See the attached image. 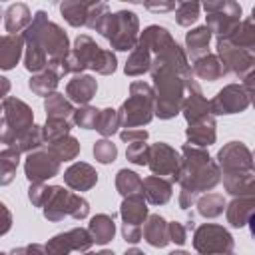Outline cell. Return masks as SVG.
Returning a JSON list of instances; mask_svg holds the SVG:
<instances>
[{"mask_svg":"<svg viewBox=\"0 0 255 255\" xmlns=\"http://www.w3.org/2000/svg\"><path fill=\"white\" fill-rule=\"evenodd\" d=\"M173 181L181 185L179 207L189 209L191 205L197 203L201 193L211 191L221 181V169H219V163L207 153L205 147L183 143L179 171Z\"/></svg>","mask_w":255,"mask_h":255,"instance_id":"6da1fadb","label":"cell"},{"mask_svg":"<svg viewBox=\"0 0 255 255\" xmlns=\"http://www.w3.org/2000/svg\"><path fill=\"white\" fill-rule=\"evenodd\" d=\"M217 163L223 175V187L229 195L239 197L255 179L253 151L243 141H229L217 151Z\"/></svg>","mask_w":255,"mask_h":255,"instance_id":"7a4b0ae2","label":"cell"},{"mask_svg":"<svg viewBox=\"0 0 255 255\" xmlns=\"http://www.w3.org/2000/svg\"><path fill=\"white\" fill-rule=\"evenodd\" d=\"M62 74L80 76L84 70H94L102 76H110L118 68V58L112 50H104L96 44V40L88 34H80L74 40V46L66 60L58 62Z\"/></svg>","mask_w":255,"mask_h":255,"instance_id":"3957f363","label":"cell"},{"mask_svg":"<svg viewBox=\"0 0 255 255\" xmlns=\"http://www.w3.org/2000/svg\"><path fill=\"white\" fill-rule=\"evenodd\" d=\"M24 38L34 40L36 44L42 46V50L48 54L50 62H62L70 54V40L68 34L48 18L44 10H38L34 14L32 24L24 30Z\"/></svg>","mask_w":255,"mask_h":255,"instance_id":"277c9868","label":"cell"},{"mask_svg":"<svg viewBox=\"0 0 255 255\" xmlns=\"http://www.w3.org/2000/svg\"><path fill=\"white\" fill-rule=\"evenodd\" d=\"M124 129L147 126L155 116V90L147 82H131L129 96L118 110Z\"/></svg>","mask_w":255,"mask_h":255,"instance_id":"5b68a950","label":"cell"},{"mask_svg":"<svg viewBox=\"0 0 255 255\" xmlns=\"http://www.w3.org/2000/svg\"><path fill=\"white\" fill-rule=\"evenodd\" d=\"M100 36H104L114 50L131 52L139 40V18L131 10H120L106 18Z\"/></svg>","mask_w":255,"mask_h":255,"instance_id":"8992f818","label":"cell"},{"mask_svg":"<svg viewBox=\"0 0 255 255\" xmlns=\"http://www.w3.org/2000/svg\"><path fill=\"white\" fill-rule=\"evenodd\" d=\"M42 211H44V217L52 223H58L64 217L86 219L90 215V203L82 195L72 193L62 185H50V193Z\"/></svg>","mask_w":255,"mask_h":255,"instance_id":"52a82bcc","label":"cell"},{"mask_svg":"<svg viewBox=\"0 0 255 255\" xmlns=\"http://www.w3.org/2000/svg\"><path fill=\"white\" fill-rule=\"evenodd\" d=\"M32 126H34V112L26 102H22L16 96L2 98V133H0V139L6 147L12 145Z\"/></svg>","mask_w":255,"mask_h":255,"instance_id":"ba28073f","label":"cell"},{"mask_svg":"<svg viewBox=\"0 0 255 255\" xmlns=\"http://www.w3.org/2000/svg\"><path fill=\"white\" fill-rule=\"evenodd\" d=\"M201 8L207 12V28L217 38L229 36L239 24H241V6L235 0H207L201 4Z\"/></svg>","mask_w":255,"mask_h":255,"instance_id":"9c48e42d","label":"cell"},{"mask_svg":"<svg viewBox=\"0 0 255 255\" xmlns=\"http://www.w3.org/2000/svg\"><path fill=\"white\" fill-rule=\"evenodd\" d=\"M235 247L233 235L215 223H203L193 231V249L199 255H225Z\"/></svg>","mask_w":255,"mask_h":255,"instance_id":"30bf717a","label":"cell"},{"mask_svg":"<svg viewBox=\"0 0 255 255\" xmlns=\"http://www.w3.org/2000/svg\"><path fill=\"white\" fill-rule=\"evenodd\" d=\"M217 56L223 64L225 74L245 78L255 68V48H243L227 38H217Z\"/></svg>","mask_w":255,"mask_h":255,"instance_id":"8fae6325","label":"cell"},{"mask_svg":"<svg viewBox=\"0 0 255 255\" xmlns=\"http://www.w3.org/2000/svg\"><path fill=\"white\" fill-rule=\"evenodd\" d=\"M249 106H251V98L245 92L243 84H227L209 100V110L213 116L241 114Z\"/></svg>","mask_w":255,"mask_h":255,"instance_id":"7c38bea8","label":"cell"},{"mask_svg":"<svg viewBox=\"0 0 255 255\" xmlns=\"http://www.w3.org/2000/svg\"><path fill=\"white\" fill-rule=\"evenodd\" d=\"M94 245V239L88 229L84 227H74L70 231L58 233L46 243V253L48 255H70L72 251L86 253Z\"/></svg>","mask_w":255,"mask_h":255,"instance_id":"4fadbf2b","label":"cell"},{"mask_svg":"<svg viewBox=\"0 0 255 255\" xmlns=\"http://www.w3.org/2000/svg\"><path fill=\"white\" fill-rule=\"evenodd\" d=\"M60 159H56L50 149H36L26 155L24 161V175L30 183H44L60 173Z\"/></svg>","mask_w":255,"mask_h":255,"instance_id":"5bb4252c","label":"cell"},{"mask_svg":"<svg viewBox=\"0 0 255 255\" xmlns=\"http://www.w3.org/2000/svg\"><path fill=\"white\" fill-rule=\"evenodd\" d=\"M179 163H181V153H177L169 143L165 141H157L151 145L149 149V161H147V167L151 169L153 175H169L171 183L179 171Z\"/></svg>","mask_w":255,"mask_h":255,"instance_id":"9a60e30c","label":"cell"},{"mask_svg":"<svg viewBox=\"0 0 255 255\" xmlns=\"http://www.w3.org/2000/svg\"><path fill=\"white\" fill-rule=\"evenodd\" d=\"M181 114H183L187 126H191V124H195V122H199L201 118H205V116L211 114V110H209V102L205 100V96H203L199 84H197L193 78L187 80L185 102H183V110H181Z\"/></svg>","mask_w":255,"mask_h":255,"instance_id":"2e32d148","label":"cell"},{"mask_svg":"<svg viewBox=\"0 0 255 255\" xmlns=\"http://www.w3.org/2000/svg\"><path fill=\"white\" fill-rule=\"evenodd\" d=\"M64 183L74 191H90L98 183V171L86 161H76L64 171Z\"/></svg>","mask_w":255,"mask_h":255,"instance_id":"e0dca14e","label":"cell"},{"mask_svg":"<svg viewBox=\"0 0 255 255\" xmlns=\"http://www.w3.org/2000/svg\"><path fill=\"white\" fill-rule=\"evenodd\" d=\"M62 68L58 62H50L48 68L40 74H32V78L28 80V88L32 90V94L36 96H42L44 100L48 96H52L60 84V78H62Z\"/></svg>","mask_w":255,"mask_h":255,"instance_id":"ac0fdd59","label":"cell"},{"mask_svg":"<svg viewBox=\"0 0 255 255\" xmlns=\"http://www.w3.org/2000/svg\"><path fill=\"white\" fill-rule=\"evenodd\" d=\"M96 92H98V82H96V78L86 76V74L74 76V78L66 84V98H68L72 104H78V106H88V104L92 102V98L96 96Z\"/></svg>","mask_w":255,"mask_h":255,"instance_id":"d6986e66","label":"cell"},{"mask_svg":"<svg viewBox=\"0 0 255 255\" xmlns=\"http://www.w3.org/2000/svg\"><path fill=\"white\" fill-rule=\"evenodd\" d=\"M215 116L209 114L205 118H201L199 122L187 126L185 135H187V143L195 145V147H209L215 143L217 139V129H215Z\"/></svg>","mask_w":255,"mask_h":255,"instance_id":"ffe728a7","label":"cell"},{"mask_svg":"<svg viewBox=\"0 0 255 255\" xmlns=\"http://www.w3.org/2000/svg\"><path fill=\"white\" fill-rule=\"evenodd\" d=\"M26 50L24 34H4L0 40V68L12 70Z\"/></svg>","mask_w":255,"mask_h":255,"instance_id":"44dd1931","label":"cell"},{"mask_svg":"<svg viewBox=\"0 0 255 255\" xmlns=\"http://www.w3.org/2000/svg\"><path fill=\"white\" fill-rule=\"evenodd\" d=\"M143 241L157 249L169 245V221H165L159 213H151L143 223Z\"/></svg>","mask_w":255,"mask_h":255,"instance_id":"7402d4cb","label":"cell"},{"mask_svg":"<svg viewBox=\"0 0 255 255\" xmlns=\"http://www.w3.org/2000/svg\"><path fill=\"white\" fill-rule=\"evenodd\" d=\"M255 211V197L251 195H239V197H233L231 203H227V209H225V217H227V223L235 229H241L247 225L249 217L253 215Z\"/></svg>","mask_w":255,"mask_h":255,"instance_id":"603a6c76","label":"cell"},{"mask_svg":"<svg viewBox=\"0 0 255 255\" xmlns=\"http://www.w3.org/2000/svg\"><path fill=\"white\" fill-rule=\"evenodd\" d=\"M173 193V183L171 179L159 177V175H149L143 179V197L151 205H165L171 199Z\"/></svg>","mask_w":255,"mask_h":255,"instance_id":"cb8c5ba5","label":"cell"},{"mask_svg":"<svg viewBox=\"0 0 255 255\" xmlns=\"http://www.w3.org/2000/svg\"><path fill=\"white\" fill-rule=\"evenodd\" d=\"M120 217H122V223L141 227V223H145L147 217H149V209H147L145 197L143 195L124 197V201L120 205Z\"/></svg>","mask_w":255,"mask_h":255,"instance_id":"d4e9b609","label":"cell"},{"mask_svg":"<svg viewBox=\"0 0 255 255\" xmlns=\"http://www.w3.org/2000/svg\"><path fill=\"white\" fill-rule=\"evenodd\" d=\"M32 20H34V16L24 2L10 4L4 10V28L8 34H20L22 30H26L32 24Z\"/></svg>","mask_w":255,"mask_h":255,"instance_id":"484cf974","label":"cell"},{"mask_svg":"<svg viewBox=\"0 0 255 255\" xmlns=\"http://www.w3.org/2000/svg\"><path fill=\"white\" fill-rule=\"evenodd\" d=\"M151 60H153V54H151L149 46L143 40H137L135 48L129 52V58H128V62L124 66L126 76H141V74L149 72Z\"/></svg>","mask_w":255,"mask_h":255,"instance_id":"4316f807","label":"cell"},{"mask_svg":"<svg viewBox=\"0 0 255 255\" xmlns=\"http://www.w3.org/2000/svg\"><path fill=\"white\" fill-rule=\"evenodd\" d=\"M211 30L207 26H197L193 30H189L185 34V54L193 60L201 58V56H207V48H209V42H211Z\"/></svg>","mask_w":255,"mask_h":255,"instance_id":"83f0119b","label":"cell"},{"mask_svg":"<svg viewBox=\"0 0 255 255\" xmlns=\"http://www.w3.org/2000/svg\"><path fill=\"white\" fill-rule=\"evenodd\" d=\"M191 72L199 80H207V82H215V80H219V78L225 76L223 64H221V60H219L217 54H207V56H201V58L193 60Z\"/></svg>","mask_w":255,"mask_h":255,"instance_id":"f1b7e54d","label":"cell"},{"mask_svg":"<svg viewBox=\"0 0 255 255\" xmlns=\"http://www.w3.org/2000/svg\"><path fill=\"white\" fill-rule=\"evenodd\" d=\"M88 231L94 239V243L98 245H106L114 239L116 235V223H114V217L108 215V213H98L90 219L88 223Z\"/></svg>","mask_w":255,"mask_h":255,"instance_id":"f546056e","label":"cell"},{"mask_svg":"<svg viewBox=\"0 0 255 255\" xmlns=\"http://www.w3.org/2000/svg\"><path fill=\"white\" fill-rule=\"evenodd\" d=\"M46 120H72L74 118V104L60 92H54L44 100Z\"/></svg>","mask_w":255,"mask_h":255,"instance_id":"4dcf8cb0","label":"cell"},{"mask_svg":"<svg viewBox=\"0 0 255 255\" xmlns=\"http://www.w3.org/2000/svg\"><path fill=\"white\" fill-rule=\"evenodd\" d=\"M92 4L94 2H84V0H66L60 4V12L64 16V20L74 26V28H80V26H86L88 22V14L92 10Z\"/></svg>","mask_w":255,"mask_h":255,"instance_id":"1f68e13d","label":"cell"},{"mask_svg":"<svg viewBox=\"0 0 255 255\" xmlns=\"http://www.w3.org/2000/svg\"><path fill=\"white\" fill-rule=\"evenodd\" d=\"M116 189L122 197L143 195V179L131 169H120L116 173Z\"/></svg>","mask_w":255,"mask_h":255,"instance_id":"d6a6232c","label":"cell"},{"mask_svg":"<svg viewBox=\"0 0 255 255\" xmlns=\"http://www.w3.org/2000/svg\"><path fill=\"white\" fill-rule=\"evenodd\" d=\"M46 143V137H44V126H32L28 131H24L12 145L8 147H14L18 149L20 153H32L36 149H42V145Z\"/></svg>","mask_w":255,"mask_h":255,"instance_id":"836d02e7","label":"cell"},{"mask_svg":"<svg viewBox=\"0 0 255 255\" xmlns=\"http://www.w3.org/2000/svg\"><path fill=\"white\" fill-rule=\"evenodd\" d=\"M195 207H197V213L201 217L213 219V217H219L227 209V203H225V197L221 193H205V195H199Z\"/></svg>","mask_w":255,"mask_h":255,"instance_id":"e575fe53","label":"cell"},{"mask_svg":"<svg viewBox=\"0 0 255 255\" xmlns=\"http://www.w3.org/2000/svg\"><path fill=\"white\" fill-rule=\"evenodd\" d=\"M48 149H50V153L56 159H60V161H72L80 153V141L70 133V135H64V137L48 143Z\"/></svg>","mask_w":255,"mask_h":255,"instance_id":"d590c367","label":"cell"},{"mask_svg":"<svg viewBox=\"0 0 255 255\" xmlns=\"http://www.w3.org/2000/svg\"><path fill=\"white\" fill-rule=\"evenodd\" d=\"M18 163H20V151L18 149L4 147L0 151V183L2 185H8L14 179Z\"/></svg>","mask_w":255,"mask_h":255,"instance_id":"8d00e7d4","label":"cell"},{"mask_svg":"<svg viewBox=\"0 0 255 255\" xmlns=\"http://www.w3.org/2000/svg\"><path fill=\"white\" fill-rule=\"evenodd\" d=\"M229 42L237 44V46H243V48H255V22L251 18H245L241 20V24L229 34L225 36Z\"/></svg>","mask_w":255,"mask_h":255,"instance_id":"74e56055","label":"cell"},{"mask_svg":"<svg viewBox=\"0 0 255 255\" xmlns=\"http://www.w3.org/2000/svg\"><path fill=\"white\" fill-rule=\"evenodd\" d=\"M120 126H122V122H120L118 110L106 108V110L100 112V118H98V124H96V131L102 133L104 137H112L120 129Z\"/></svg>","mask_w":255,"mask_h":255,"instance_id":"f35d334b","label":"cell"},{"mask_svg":"<svg viewBox=\"0 0 255 255\" xmlns=\"http://www.w3.org/2000/svg\"><path fill=\"white\" fill-rule=\"evenodd\" d=\"M100 112H102V110H98V108H94V106H90V104H88V106H78L76 112H74L72 122H74L78 128H82V129H96Z\"/></svg>","mask_w":255,"mask_h":255,"instance_id":"ab89813d","label":"cell"},{"mask_svg":"<svg viewBox=\"0 0 255 255\" xmlns=\"http://www.w3.org/2000/svg\"><path fill=\"white\" fill-rule=\"evenodd\" d=\"M199 10H201V4L199 2H179L177 8H175V22L179 26H191L197 22L199 18Z\"/></svg>","mask_w":255,"mask_h":255,"instance_id":"60d3db41","label":"cell"},{"mask_svg":"<svg viewBox=\"0 0 255 255\" xmlns=\"http://www.w3.org/2000/svg\"><path fill=\"white\" fill-rule=\"evenodd\" d=\"M72 120H46L44 124V137H46V143H52L64 135H70V129H72Z\"/></svg>","mask_w":255,"mask_h":255,"instance_id":"b9f144b4","label":"cell"},{"mask_svg":"<svg viewBox=\"0 0 255 255\" xmlns=\"http://www.w3.org/2000/svg\"><path fill=\"white\" fill-rule=\"evenodd\" d=\"M94 157L100 163H112L118 157V145L112 139L102 137V139H98L94 143Z\"/></svg>","mask_w":255,"mask_h":255,"instance_id":"7bdbcfd3","label":"cell"},{"mask_svg":"<svg viewBox=\"0 0 255 255\" xmlns=\"http://www.w3.org/2000/svg\"><path fill=\"white\" fill-rule=\"evenodd\" d=\"M110 14H112V12H110V6H108L106 2H94V4H92V10H90V14H88L86 26H88L90 30H96V32L100 34V30H102V26H104V22H106V18H108Z\"/></svg>","mask_w":255,"mask_h":255,"instance_id":"ee69618b","label":"cell"},{"mask_svg":"<svg viewBox=\"0 0 255 255\" xmlns=\"http://www.w3.org/2000/svg\"><path fill=\"white\" fill-rule=\"evenodd\" d=\"M149 149H151V145H147L145 141L129 143L126 147V157L133 165H147V161H149Z\"/></svg>","mask_w":255,"mask_h":255,"instance_id":"f6af8a7d","label":"cell"},{"mask_svg":"<svg viewBox=\"0 0 255 255\" xmlns=\"http://www.w3.org/2000/svg\"><path fill=\"white\" fill-rule=\"evenodd\" d=\"M48 193H50V185H44V183H30L28 187V199L34 207H44Z\"/></svg>","mask_w":255,"mask_h":255,"instance_id":"bcb514c9","label":"cell"},{"mask_svg":"<svg viewBox=\"0 0 255 255\" xmlns=\"http://www.w3.org/2000/svg\"><path fill=\"white\" fill-rule=\"evenodd\" d=\"M147 129H141V128H133V129H122L120 131V137L124 143H137V141H145L147 139Z\"/></svg>","mask_w":255,"mask_h":255,"instance_id":"7dc6e473","label":"cell"},{"mask_svg":"<svg viewBox=\"0 0 255 255\" xmlns=\"http://www.w3.org/2000/svg\"><path fill=\"white\" fill-rule=\"evenodd\" d=\"M169 239L175 245H183L187 241V227L179 221H169Z\"/></svg>","mask_w":255,"mask_h":255,"instance_id":"c3c4849f","label":"cell"},{"mask_svg":"<svg viewBox=\"0 0 255 255\" xmlns=\"http://www.w3.org/2000/svg\"><path fill=\"white\" fill-rule=\"evenodd\" d=\"M8 255H48V253H46V245L30 243V245H24V247H14Z\"/></svg>","mask_w":255,"mask_h":255,"instance_id":"681fc988","label":"cell"},{"mask_svg":"<svg viewBox=\"0 0 255 255\" xmlns=\"http://www.w3.org/2000/svg\"><path fill=\"white\" fill-rule=\"evenodd\" d=\"M122 235H124L126 243H137V241H141V237H143V229L137 227V225L122 223Z\"/></svg>","mask_w":255,"mask_h":255,"instance_id":"f907efd6","label":"cell"},{"mask_svg":"<svg viewBox=\"0 0 255 255\" xmlns=\"http://www.w3.org/2000/svg\"><path fill=\"white\" fill-rule=\"evenodd\" d=\"M243 88H245V92L249 94V98L255 100V68L243 78Z\"/></svg>","mask_w":255,"mask_h":255,"instance_id":"816d5d0a","label":"cell"},{"mask_svg":"<svg viewBox=\"0 0 255 255\" xmlns=\"http://www.w3.org/2000/svg\"><path fill=\"white\" fill-rule=\"evenodd\" d=\"M145 8L147 10H151V12H169V10H175L177 6H175V2H159V4H145Z\"/></svg>","mask_w":255,"mask_h":255,"instance_id":"f5cc1de1","label":"cell"},{"mask_svg":"<svg viewBox=\"0 0 255 255\" xmlns=\"http://www.w3.org/2000/svg\"><path fill=\"white\" fill-rule=\"evenodd\" d=\"M0 209H2V215H4V225H2V231H0V233L4 235V233H8V229H10V223H12V217H10V211H8V207H6L4 203L0 205Z\"/></svg>","mask_w":255,"mask_h":255,"instance_id":"db71d44e","label":"cell"},{"mask_svg":"<svg viewBox=\"0 0 255 255\" xmlns=\"http://www.w3.org/2000/svg\"><path fill=\"white\" fill-rule=\"evenodd\" d=\"M0 82H2V96H4V98H8V88H10L8 78H0Z\"/></svg>","mask_w":255,"mask_h":255,"instance_id":"11a10c76","label":"cell"},{"mask_svg":"<svg viewBox=\"0 0 255 255\" xmlns=\"http://www.w3.org/2000/svg\"><path fill=\"white\" fill-rule=\"evenodd\" d=\"M247 225H249V231H251V235L255 237V211H253V215L249 217V221H247Z\"/></svg>","mask_w":255,"mask_h":255,"instance_id":"9f6ffc18","label":"cell"},{"mask_svg":"<svg viewBox=\"0 0 255 255\" xmlns=\"http://www.w3.org/2000/svg\"><path fill=\"white\" fill-rule=\"evenodd\" d=\"M243 195H251V197H255V179L249 183V187L245 189V193H243Z\"/></svg>","mask_w":255,"mask_h":255,"instance_id":"6f0895ef","label":"cell"},{"mask_svg":"<svg viewBox=\"0 0 255 255\" xmlns=\"http://www.w3.org/2000/svg\"><path fill=\"white\" fill-rule=\"evenodd\" d=\"M124 255H145L141 249H137V247H131V249H128Z\"/></svg>","mask_w":255,"mask_h":255,"instance_id":"680465c9","label":"cell"},{"mask_svg":"<svg viewBox=\"0 0 255 255\" xmlns=\"http://www.w3.org/2000/svg\"><path fill=\"white\" fill-rule=\"evenodd\" d=\"M167 255H189L187 251H171V253H167Z\"/></svg>","mask_w":255,"mask_h":255,"instance_id":"91938a15","label":"cell"},{"mask_svg":"<svg viewBox=\"0 0 255 255\" xmlns=\"http://www.w3.org/2000/svg\"><path fill=\"white\" fill-rule=\"evenodd\" d=\"M249 18H251V20L255 22V6H253V10H251V16H249Z\"/></svg>","mask_w":255,"mask_h":255,"instance_id":"94428289","label":"cell"},{"mask_svg":"<svg viewBox=\"0 0 255 255\" xmlns=\"http://www.w3.org/2000/svg\"><path fill=\"white\" fill-rule=\"evenodd\" d=\"M253 173H255V151H253Z\"/></svg>","mask_w":255,"mask_h":255,"instance_id":"6125c7cd","label":"cell"},{"mask_svg":"<svg viewBox=\"0 0 255 255\" xmlns=\"http://www.w3.org/2000/svg\"><path fill=\"white\" fill-rule=\"evenodd\" d=\"M84 255H98V253H92V251H86Z\"/></svg>","mask_w":255,"mask_h":255,"instance_id":"be15d7a7","label":"cell"},{"mask_svg":"<svg viewBox=\"0 0 255 255\" xmlns=\"http://www.w3.org/2000/svg\"><path fill=\"white\" fill-rule=\"evenodd\" d=\"M251 104H253V108H255V100H251Z\"/></svg>","mask_w":255,"mask_h":255,"instance_id":"e7e4bbea","label":"cell"},{"mask_svg":"<svg viewBox=\"0 0 255 255\" xmlns=\"http://www.w3.org/2000/svg\"><path fill=\"white\" fill-rule=\"evenodd\" d=\"M225 255H235V253H233V251H231V253H225Z\"/></svg>","mask_w":255,"mask_h":255,"instance_id":"03108f58","label":"cell"},{"mask_svg":"<svg viewBox=\"0 0 255 255\" xmlns=\"http://www.w3.org/2000/svg\"><path fill=\"white\" fill-rule=\"evenodd\" d=\"M0 255H8V253H0Z\"/></svg>","mask_w":255,"mask_h":255,"instance_id":"003e7915","label":"cell"}]
</instances>
